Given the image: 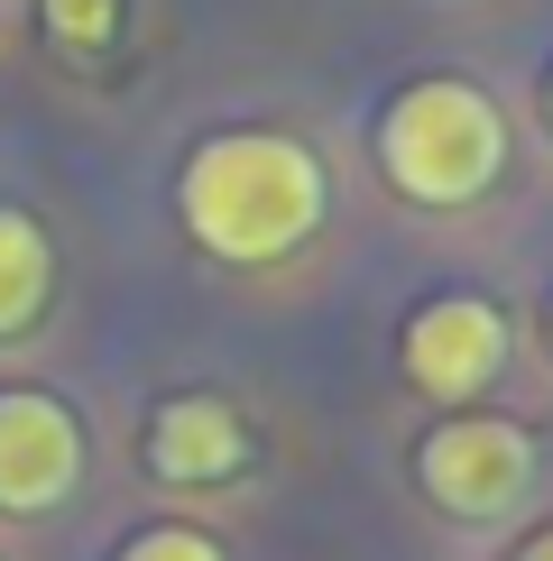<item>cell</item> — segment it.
<instances>
[{
	"instance_id": "obj_9",
	"label": "cell",
	"mask_w": 553,
	"mask_h": 561,
	"mask_svg": "<svg viewBox=\"0 0 553 561\" xmlns=\"http://www.w3.org/2000/svg\"><path fill=\"white\" fill-rule=\"evenodd\" d=\"M121 561H222V552L203 543V534H184V525H157V534H138Z\"/></svg>"
},
{
	"instance_id": "obj_7",
	"label": "cell",
	"mask_w": 553,
	"mask_h": 561,
	"mask_svg": "<svg viewBox=\"0 0 553 561\" xmlns=\"http://www.w3.org/2000/svg\"><path fill=\"white\" fill-rule=\"evenodd\" d=\"M56 295V249L29 213H0V341H19Z\"/></svg>"
},
{
	"instance_id": "obj_3",
	"label": "cell",
	"mask_w": 553,
	"mask_h": 561,
	"mask_svg": "<svg viewBox=\"0 0 553 561\" xmlns=\"http://www.w3.org/2000/svg\"><path fill=\"white\" fill-rule=\"evenodd\" d=\"M415 479H425V497L443 506V516H471L489 525L507 506L535 488V442L517 424H489V414H461L425 442V460H415Z\"/></svg>"
},
{
	"instance_id": "obj_10",
	"label": "cell",
	"mask_w": 553,
	"mask_h": 561,
	"mask_svg": "<svg viewBox=\"0 0 553 561\" xmlns=\"http://www.w3.org/2000/svg\"><path fill=\"white\" fill-rule=\"evenodd\" d=\"M517 561H553V525H544V534H535V543H526Z\"/></svg>"
},
{
	"instance_id": "obj_4",
	"label": "cell",
	"mask_w": 553,
	"mask_h": 561,
	"mask_svg": "<svg viewBox=\"0 0 553 561\" xmlns=\"http://www.w3.org/2000/svg\"><path fill=\"white\" fill-rule=\"evenodd\" d=\"M83 479V424L37 387H0V516H46Z\"/></svg>"
},
{
	"instance_id": "obj_2",
	"label": "cell",
	"mask_w": 553,
	"mask_h": 561,
	"mask_svg": "<svg viewBox=\"0 0 553 561\" xmlns=\"http://www.w3.org/2000/svg\"><path fill=\"white\" fill-rule=\"evenodd\" d=\"M498 157H507L498 102L479 83H452V75L406 83L397 102H387V121H379V167L397 175L415 203H471V194H489Z\"/></svg>"
},
{
	"instance_id": "obj_6",
	"label": "cell",
	"mask_w": 553,
	"mask_h": 561,
	"mask_svg": "<svg viewBox=\"0 0 553 561\" xmlns=\"http://www.w3.org/2000/svg\"><path fill=\"white\" fill-rule=\"evenodd\" d=\"M240 460H249V424L222 396H167L148 414V470L167 488H222L240 479Z\"/></svg>"
},
{
	"instance_id": "obj_8",
	"label": "cell",
	"mask_w": 553,
	"mask_h": 561,
	"mask_svg": "<svg viewBox=\"0 0 553 561\" xmlns=\"http://www.w3.org/2000/svg\"><path fill=\"white\" fill-rule=\"evenodd\" d=\"M111 28H121V0H46V37L75 46V56L111 46Z\"/></svg>"
},
{
	"instance_id": "obj_5",
	"label": "cell",
	"mask_w": 553,
	"mask_h": 561,
	"mask_svg": "<svg viewBox=\"0 0 553 561\" xmlns=\"http://www.w3.org/2000/svg\"><path fill=\"white\" fill-rule=\"evenodd\" d=\"M498 368H507V313L498 304L443 295V304H425V313L406 322V378L425 396H443V405H471Z\"/></svg>"
},
{
	"instance_id": "obj_1",
	"label": "cell",
	"mask_w": 553,
	"mask_h": 561,
	"mask_svg": "<svg viewBox=\"0 0 553 561\" xmlns=\"http://www.w3.org/2000/svg\"><path fill=\"white\" fill-rule=\"evenodd\" d=\"M176 213L213 259H240V267H268L286 259L295 240H314L323 221V167L314 148L276 129H230V138H203L194 167L176 184Z\"/></svg>"
}]
</instances>
